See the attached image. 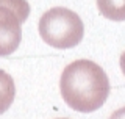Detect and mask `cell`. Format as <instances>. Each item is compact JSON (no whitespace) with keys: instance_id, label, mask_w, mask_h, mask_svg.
Listing matches in <instances>:
<instances>
[{"instance_id":"1","label":"cell","mask_w":125,"mask_h":119,"mask_svg":"<svg viewBox=\"0 0 125 119\" xmlns=\"http://www.w3.org/2000/svg\"><path fill=\"white\" fill-rule=\"evenodd\" d=\"M60 91L64 102L72 110L91 113L106 102L109 80L97 63L91 60H77L62 71Z\"/></svg>"},{"instance_id":"2","label":"cell","mask_w":125,"mask_h":119,"mask_svg":"<svg viewBox=\"0 0 125 119\" xmlns=\"http://www.w3.org/2000/svg\"><path fill=\"white\" fill-rule=\"evenodd\" d=\"M42 41L55 49H72L83 39L84 27L80 16L72 10L56 6L45 11L39 19Z\"/></svg>"},{"instance_id":"3","label":"cell","mask_w":125,"mask_h":119,"mask_svg":"<svg viewBox=\"0 0 125 119\" xmlns=\"http://www.w3.org/2000/svg\"><path fill=\"white\" fill-rule=\"evenodd\" d=\"M30 14L27 0H0V57L17 50L22 41V24Z\"/></svg>"},{"instance_id":"4","label":"cell","mask_w":125,"mask_h":119,"mask_svg":"<svg viewBox=\"0 0 125 119\" xmlns=\"http://www.w3.org/2000/svg\"><path fill=\"white\" fill-rule=\"evenodd\" d=\"M14 96H16V85L13 77L0 69V114H3L11 107Z\"/></svg>"},{"instance_id":"5","label":"cell","mask_w":125,"mask_h":119,"mask_svg":"<svg viewBox=\"0 0 125 119\" xmlns=\"http://www.w3.org/2000/svg\"><path fill=\"white\" fill-rule=\"evenodd\" d=\"M97 8L100 14L109 21H125V0H97Z\"/></svg>"},{"instance_id":"6","label":"cell","mask_w":125,"mask_h":119,"mask_svg":"<svg viewBox=\"0 0 125 119\" xmlns=\"http://www.w3.org/2000/svg\"><path fill=\"white\" fill-rule=\"evenodd\" d=\"M109 119H125V107H122V108L116 110L114 113L109 116Z\"/></svg>"},{"instance_id":"7","label":"cell","mask_w":125,"mask_h":119,"mask_svg":"<svg viewBox=\"0 0 125 119\" xmlns=\"http://www.w3.org/2000/svg\"><path fill=\"white\" fill-rule=\"evenodd\" d=\"M120 69H122V72L125 75V52L120 55Z\"/></svg>"},{"instance_id":"8","label":"cell","mask_w":125,"mask_h":119,"mask_svg":"<svg viewBox=\"0 0 125 119\" xmlns=\"http://www.w3.org/2000/svg\"><path fill=\"white\" fill-rule=\"evenodd\" d=\"M61 119H66V118H61Z\"/></svg>"}]
</instances>
